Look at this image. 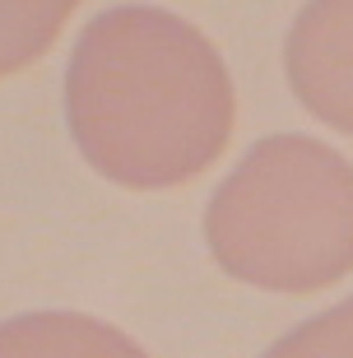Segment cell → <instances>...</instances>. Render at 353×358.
Segmentation results:
<instances>
[{
  "mask_svg": "<svg viewBox=\"0 0 353 358\" xmlns=\"http://www.w3.org/2000/svg\"><path fill=\"white\" fill-rule=\"evenodd\" d=\"M66 126L98 177L168 191L228 149L233 75L191 19L158 5H117L89 19L70 47Z\"/></svg>",
  "mask_w": 353,
  "mask_h": 358,
  "instance_id": "1",
  "label": "cell"
},
{
  "mask_svg": "<svg viewBox=\"0 0 353 358\" xmlns=\"http://www.w3.org/2000/svg\"><path fill=\"white\" fill-rule=\"evenodd\" d=\"M205 247L251 289H330L353 275V163L312 135L256 140L205 205Z\"/></svg>",
  "mask_w": 353,
  "mask_h": 358,
  "instance_id": "2",
  "label": "cell"
},
{
  "mask_svg": "<svg viewBox=\"0 0 353 358\" xmlns=\"http://www.w3.org/2000/svg\"><path fill=\"white\" fill-rule=\"evenodd\" d=\"M284 75L316 121L353 135V0H307L293 14Z\"/></svg>",
  "mask_w": 353,
  "mask_h": 358,
  "instance_id": "3",
  "label": "cell"
},
{
  "mask_svg": "<svg viewBox=\"0 0 353 358\" xmlns=\"http://www.w3.org/2000/svg\"><path fill=\"white\" fill-rule=\"evenodd\" d=\"M0 358H149L126 331L84 312H24L0 321Z\"/></svg>",
  "mask_w": 353,
  "mask_h": 358,
  "instance_id": "4",
  "label": "cell"
},
{
  "mask_svg": "<svg viewBox=\"0 0 353 358\" xmlns=\"http://www.w3.org/2000/svg\"><path fill=\"white\" fill-rule=\"evenodd\" d=\"M79 0H0V80L52 52Z\"/></svg>",
  "mask_w": 353,
  "mask_h": 358,
  "instance_id": "5",
  "label": "cell"
},
{
  "mask_svg": "<svg viewBox=\"0 0 353 358\" xmlns=\"http://www.w3.org/2000/svg\"><path fill=\"white\" fill-rule=\"evenodd\" d=\"M261 358H353V293L279 335Z\"/></svg>",
  "mask_w": 353,
  "mask_h": 358,
  "instance_id": "6",
  "label": "cell"
}]
</instances>
